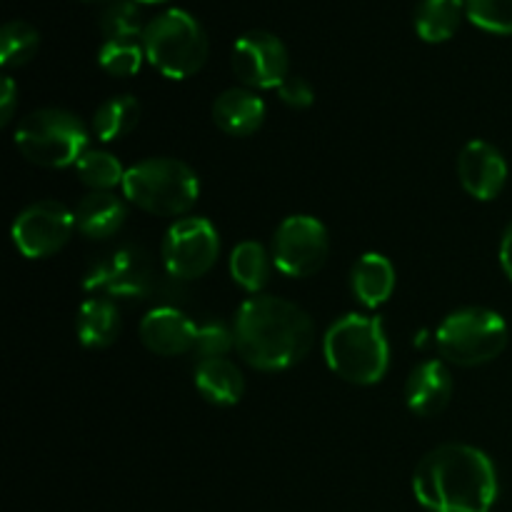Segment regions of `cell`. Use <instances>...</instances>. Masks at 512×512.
<instances>
[{
    "instance_id": "6da1fadb",
    "label": "cell",
    "mask_w": 512,
    "mask_h": 512,
    "mask_svg": "<svg viewBox=\"0 0 512 512\" xmlns=\"http://www.w3.org/2000/svg\"><path fill=\"white\" fill-rule=\"evenodd\" d=\"M235 350L263 373H280L308 358L315 345L313 318L300 305L275 295H255L235 315Z\"/></svg>"
},
{
    "instance_id": "7a4b0ae2",
    "label": "cell",
    "mask_w": 512,
    "mask_h": 512,
    "mask_svg": "<svg viewBox=\"0 0 512 512\" xmlns=\"http://www.w3.org/2000/svg\"><path fill=\"white\" fill-rule=\"evenodd\" d=\"M413 493L428 512H490L498 500V475L483 450L448 443L420 460Z\"/></svg>"
},
{
    "instance_id": "3957f363",
    "label": "cell",
    "mask_w": 512,
    "mask_h": 512,
    "mask_svg": "<svg viewBox=\"0 0 512 512\" xmlns=\"http://www.w3.org/2000/svg\"><path fill=\"white\" fill-rule=\"evenodd\" d=\"M328 368L353 385H375L390 365V345L380 318L348 313L335 320L323 338Z\"/></svg>"
},
{
    "instance_id": "277c9868",
    "label": "cell",
    "mask_w": 512,
    "mask_h": 512,
    "mask_svg": "<svg viewBox=\"0 0 512 512\" xmlns=\"http://www.w3.org/2000/svg\"><path fill=\"white\" fill-rule=\"evenodd\" d=\"M125 200L160 218L185 215L200 195V178L188 163L175 158H148L130 165L123 180Z\"/></svg>"
},
{
    "instance_id": "5b68a950",
    "label": "cell",
    "mask_w": 512,
    "mask_h": 512,
    "mask_svg": "<svg viewBox=\"0 0 512 512\" xmlns=\"http://www.w3.org/2000/svg\"><path fill=\"white\" fill-rule=\"evenodd\" d=\"M145 58L170 80H185L198 73L210 53L208 35L193 13L168 8L155 15L140 38Z\"/></svg>"
},
{
    "instance_id": "8992f818",
    "label": "cell",
    "mask_w": 512,
    "mask_h": 512,
    "mask_svg": "<svg viewBox=\"0 0 512 512\" xmlns=\"http://www.w3.org/2000/svg\"><path fill=\"white\" fill-rule=\"evenodd\" d=\"M88 128L75 113L63 108H43L25 115L13 140L25 160L40 168H68L88 150Z\"/></svg>"
},
{
    "instance_id": "52a82bcc",
    "label": "cell",
    "mask_w": 512,
    "mask_h": 512,
    "mask_svg": "<svg viewBox=\"0 0 512 512\" xmlns=\"http://www.w3.org/2000/svg\"><path fill=\"white\" fill-rule=\"evenodd\" d=\"M438 350L448 363L460 368H478L493 363L508 345V325L503 315L490 308H460L440 325Z\"/></svg>"
},
{
    "instance_id": "ba28073f",
    "label": "cell",
    "mask_w": 512,
    "mask_h": 512,
    "mask_svg": "<svg viewBox=\"0 0 512 512\" xmlns=\"http://www.w3.org/2000/svg\"><path fill=\"white\" fill-rule=\"evenodd\" d=\"M220 255V235L208 218L190 215L175 220L163 240V263L170 278H203Z\"/></svg>"
},
{
    "instance_id": "9c48e42d",
    "label": "cell",
    "mask_w": 512,
    "mask_h": 512,
    "mask_svg": "<svg viewBox=\"0 0 512 512\" xmlns=\"http://www.w3.org/2000/svg\"><path fill=\"white\" fill-rule=\"evenodd\" d=\"M330 253L328 228L313 215H290L273 238V263L288 278H310Z\"/></svg>"
},
{
    "instance_id": "30bf717a",
    "label": "cell",
    "mask_w": 512,
    "mask_h": 512,
    "mask_svg": "<svg viewBox=\"0 0 512 512\" xmlns=\"http://www.w3.org/2000/svg\"><path fill=\"white\" fill-rule=\"evenodd\" d=\"M153 258L140 245H123L88 270L83 288L120 300H143L153 290Z\"/></svg>"
},
{
    "instance_id": "8fae6325",
    "label": "cell",
    "mask_w": 512,
    "mask_h": 512,
    "mask_svg": "<svg viewBox=\"0 0 512 512\" xmlns=\"http://www.w3.org/2000/svg\"><path fill=\"white\" fill-rule=\"evenodd\" d=\"M78 228L75 213L58 200H38L20 210L13 223V243L25 258L40 260L60 253Z\"/></svg>"
},
{
    "instance_id": "7c38bea8",
    "label": "cell",
    "mask_w": 512,
    "mask_h": 512,
    "mask_svg": "<svg viewBox=\"0 0 512 512\" xmlns=\"http://www.w3.org/2000/svg\"><path fill=\"white\" fill-rule=\"evenodd\" d=\"M290 70L288 48L268 30H250L233 45V73L250 90H278Z\"/></svg>"
},
{
    "instance_id": "4fadbf2b",
    "label": "cell",
    "mask_w": 512,
    "mask_h": 512,
    "mask_svg": "<svg viewBox=\"0 0 512 512\" xmlns=\"http://www.w3.org/2000/svg\"><path fill=\"white\" fill-rule=\"evenodd\" d=\"M458 178L470 198L495 200L508 180V163L488 140H470L458 155Z\"/></svg>"
},
{
    "instance_id": "5bb4252c",
    "label": "cell",
    "mask_w": 512,
    "mask_h": 512,
    "mask_svg": "<svg viewBox=\"0 0 512 512\" xmlns=\"http://www.w3.org/2000/svg\"><path fill=\"white\" fill-rule=\"evenodd\" d=\"M195 335H198V325L170 305L150 310L140 323V340L145 348L165 358L190 353L195 348Z\"/></svg>"
},
{
    "instance_id": "9a60e30c",
    "label": "cell",
    "mask_w": 512,
    "mask_h": 512,
    "mask_svg": "<svg viewBox=\"0 0 512 512\" xmlns=\"http://www.w3.org/2000/svg\"><path fill=\"white\" fill-rule=\"evenodd\" d=\"M453 375L443 360H425L413 368L405 383V403L420 418H433L448 408L453 398Z\"/></svg>"
},
{
    "instance_id": "2e32d148",
    "label": "cell",
    "mask_w": 512,
    "mask_h": 512,
    "mask_svg": "<svg viewBox=\"0 0 512 512\" xmlns=\"http://www.w3.org/2000/svg\"><path fill=\"white\" fill-rule=\"evenodd\" d=\"M213 120L223 133L233 138L253 135L265 120V103L255 90L228 88L215 98Z\"/></svg>"
},
{
    "instance_id": "e0dca14e",
    "label": "cell",
    "mask_w": 512,
    "mask_h": 512,
    "mask_svg": "<svg viewBox=\"0 0 512 512\" xmlns=\"http://www.w3.org/2000/svg\"><path fill=\"white\" fill-rule=\"evenodd\" d=\"M128 218V205L115 193H88L75 208V225L90 240H105L118 233Z\"/></svg>"
},
{
    "instance_id": "ac0fdd59",
    "label": "cell",
    "mask_w": 512,
    "mask_h": 512,
    "mask_svg": "<svg viewBox=\"0 0 512 512\" xmlns=\"http://www.w3.org/2000/svg\"><path fill=\"white\" fill-rule=\"evenodd\" d=\"M195 388L208 403L218 405V408H230L243 398L245 380L233 360L210 358L200 360L195 368Z\"/></svg>"
},
{
    "instance_id": "d6986e66",
    "label": "cell",
    "mask_w": 512,
    "mask_h": 512,
    "mask_svg": "<svg viewBox=\"0 0 512 512\" xmlns=\"http://www.w3.org/2000/svg\"><path fill=\"white\" fill-rule=\"evenodd\" d=\"M78 340L90 350H103L118 340L120 310L113 298H88L75 318Z\"/></svg>"
},
{
    "instance_id": "ffe728a7",
    "label": "cell",
    "mask_w": 512,
    "mask_h": 512,
    "mask_svg": "<svg viewBox=\"0 0 512 512\" xmlns=\"http://www.w3.org/2000/svg\"><path fill=\"white\" fill-rule=\"evenodd\" d=\"M353 293L365 308H380L395 290V268L385 255L365 253L350 273Z\"/></svg>"
},
{
    "instance_id": "44dd1931",
    "label": "cell",
    "mask_w": 512,
    "mask_h": 512,
    "mask_svg": "<svg viewBox=\"0 0 512 512\" xmlns=\"http://www.w3.org/2000/svg\"><path fill=\"white\" fill-rule=\"evenodd\" d=\"M465 0H420L415 8V33L428 43H445L460 28Z\"/></svg>"
},
{
    "instance_id": "7402d4cb",
    "label": "cell",
    "mask_w": 512,
    "mask_h": 512,
    "mask_svg": "<svg viewBox=\"0 0 512 512\" xmlns=\"http://www.w3.org/2000/svg\"><path fill=\"white\" fill-rule=\"evenodd\" d=\"M140 113H143V108H140L138 98H133V95H115V98L105 100L95 110L93 133L103 143H113V140L125 138L140 123Z\"/></svg>"
},
{
    "instance_id": "603a6c76",
    "label": "cell",
    "mask_w": 512,
    "mask_h": 512,
    "mask_svg": "<svg viewBox=\"0 0 512 512\" xmlns=\"http://www.w3.org/2000/svg\"><path fill=\"white\" fill-rule=\"evenodd\" d=\"M230 275L235 283L248 293H260L270 278V258L268 250L255 240L235 245L230 255Z\"/></svg>"
},
{
    "instance_id": "cb8c5ba5",
    "label": "cell",
    "mask_w": 512,
    "mask_h": 512,
    "mask_svg": "<svg viewBox=\"0 0 512 512\" xmlns=\"http://www.w3.org/2000/svg\"><path fill=\"white\" fill-rule=\"evenodd\" d=\"M75 173H78L80 183L88 185L93 193H110L113 188L123 185L128 170L108 150H85L83 158L75 163Z\"/></svg>"
},
{
    "instance_id": "d4e9b609",
    "label": "cell",
    "mask_w": 512,
    "mask_h": 512,
    "mask_svg": "<svg viewBox=\"0 0 512 512\" xmlns=\"http://www.w3.org/2000/svg\"><path fill=\"white\" fill-rule=\"evenodd\" d=\"M100 30L105 40H138L143 38L145 25L138 0H108L100 10Z\"/></svg>"
},
{
    "instance_id": "484cf974",
    "label": "cell",
    "mask_w": 512,
    "mask_h": 512,
    "mask_svg": "<svg viewBox=\"0 0 512 512\" xmlns=\"http://www.w3.org/2000/svg\"><path fill=\"white\" fill-rule=\"evenodd\" d=\"M40 48V33L25 20H10L0 30V63L5 68H20Z\"/></svg>"
},
{
    "instance_id": "4316f807",
    "label": "cell",
    "mask_w": 512,
    "mask_h": 512,
    "mask_svg": "<svg viewBox=\"0 0 512 512\" xmlns=\"http://www.w3.org/2000/svg\"><path fill=\"white\" fill-rule=\"evenodd\" d=\"M145 48L138 40H105L103 48L98 50L100 68L115 78H130V75L140 73L143 68Z\"/></svg>"
},
{
    "instance_id": "83f0119b",
    "label": "cell",
    "mask_w": 512,
    "mask_h": 512,
    "mask_svg": "<svg viewBox=\"0 0 512 512\" xmlns=\"http://www.w3.org/2000/svg\"><path fill=\"white\" fill-rule=\"evenodd\" d=\"M465 13L488 33L512 35V0H465Z\"/></svg>"
},
{
    "instance_id": "f1b7e54d",
    "label": "cell",
    "mask_w": 512,
    "mask_h": 512,
    "mask_svg": "<svg viewBox=\"0 0 512 512\" xmlns=\"http://www.w3.org/2000/svg\"><path fill=\"white\" fill-rule=\"evenodd\" d=\"M235 348V330L228 328L225 323L218 320H205L203 325H198V335H195V348L193 353L200 360L210 358H225L230 350Z\"/></svg>"
},
{
    "instance_id": "f546056e",
    "label": "cell",
    "mask_w": 512,
    "mask_h": 512,
    "mask_svg": "<svg viewBox=\"0 0 512 512\" xmlns=\"http://www.w3.org/2000/svg\"><path fill=\"white\" fill-rule=\"evenodd\" d=\"M275 93H278V98L283 100L288 108H295V110L310 108L315 100L313 85H310L305 78H300V75H288V78H285V83L280 85Z\"/></svg>"
},
{
    "instance_id": "4dcf8cb0",
    "label": "cell",
    "mask_w": 512,
    "mask_h": 512,
    "mask_svg": "<svg viewBox=\"0 0 512 512\" xmlns=\"http://www.w3.org/2000/svg\"><path fill=\"white\" fill-rule=\"evenodd\" d=\"M18 88H15V80L10 75H3V83H0V123L8 125L13 120L15 103H18Z\"/></svg>"
},
{
    "instance_id": "1f68e13d",
    "label": "cell",
    "mask_w": 512,
    "mask_h": 512,
    "mask_svg": "<svg viewBox=\"0 0 512 512\" xmlns=\"http://www.w3.org/2000/svg\"><path fill=\"white\" fill-rule=\"evenodd\" d=\"M500 265H503L505 275L512 280V223L505 228L503 240H500Z\"/></svg>"
},
{
    "instance_id": "d6a6232c",
    "label": "cell",
    "mask_w": 512,
    "mask_h": 512,
    "mask_svg": "<svg viewBox=\"0 0 512 512\" xmlns=\"http://www.w3.org/2000/svg\"><path fill=\"white\" fill-rule=\"evenodd\" d=\"M138 3H163V0H138Z\"/></svg>"
}]
</instances>
